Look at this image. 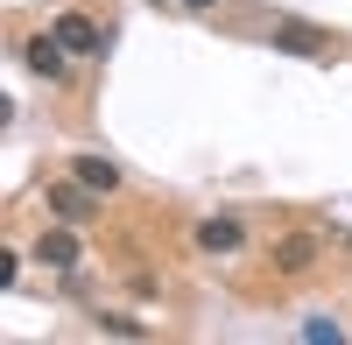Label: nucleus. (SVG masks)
<instances>
[{
    "mask_svg": "<svg viewBox=\"0 0 352 345\" xmlns=\"http://www.w3.org/2000/svg\"><path fill=\"white\" fill-rule=\"evenodd\" d=\"M99 205L106 197L85 183V177H64V183H50V212L64 219V225H85V219H99Z\"/></svg>",
    "mask_w": 352,
    "mask_h": 345,
    "instance_id": "1",
    "label": "nucleus"
},
{
    "mask_svg": "<svg viewBox=\"0 0 352 345\" xmlns=\"http://www.w3.org/2000/svg\"><path fill=\"white\" fill-rule=\"evenodd\" d=\"M50 36L64 43L71 56H99V49H106V28H99L92 14H78V8H71V14H56V21H50Z\"/></svg>",
    "mask_w": 352,
    "mask_h": 345,
    "instance_id": "2",
    "label": "nucleus"
},
{
    "mask_svg": "<svg viewBox=\"0 0 352 345\" xmlns=\"http://www.w3.org/2000/svg\"><path fill=\"white\" fill-rule=\"evenodd\" d=\"M36 261H43V268H78V261H85V247H78V233H71L64 219H56V225H43V240H36Z\"/></svg>",
    "mask_w": 352,
    "mask_h": 345,
    "instance_id": "3",
    "label": "nucleus"
},
{
    "mask_svg": "<svg viewBox=\"0 0 352 345\" xmlns=\"http://www.w3.org/2000/svg\"><path fill=\"white\" fill-rule=\"evenodd\" d=\"M268 43L289 49V56H324V28H310V21H289V14H282V21L268 28Z\"/></svg>",
    "mask_w": 352,
    "mask_h": 345,
    "instance_id": "4",
    "label": "nucleus"
},
{
    "mask_svg": "<svg viewBox=\"0 0 352 345\" xmlns=\"http://www.w3.org/2000/svg\"><path fill=\"white\" fill-rule=\"evenodd\" d=\"M21 64L36 71V78H50V85H56V78H64V64H71V49L56 43V36H36V43L21 49Z\"/></svg>",
    "mask_w": 352,
    "mask_h": 345,
    "instance_id": "5",
    "label": "nucleus"
},
{
    "mask_svg": "<svg viewBox=\"0 0 352 345\" xmlns=\"http://www.w3.org/2000/svg\"><path fill=\"white\" fill-rule=\"evenodd\" d=\"M275 268H282V275H310V268H317V233H289V240L275 247Z\"/></svg>",
    "mask_w": 352,
    "mask_h": 345,
    "instance_id": "6",
    "label": "nucleus"
},
{
    "mask_svg": "<svg viewBox=\"0 0 352 345\" xmlns=\"http://www.w3.org/2000/svg\"><path fill=\"white\" fill-rule=\"evenodd\" d=\"M71 177H85L99 197H113V190H120V169H113L106 155H71Z\"/></svg>",
    "mask_w": 352,
    "mask_h": 345,
    "instance_id": "7",
    "label": "nucleus"
},
{
    "mask_svg": "<svg viewBox=\"0 0 352 345\" xmlns=\"http://www.w3.org/2000/svg\"><path fill=\"white\" fill-rule=\"evenodd\" d=\"M197 247L204 254H240V225H232V219H204L197 225Z\"/></svg>",
    "mask_w": 352,
    "mask_h": 345,
    "instance_id": "8",
    "label": "nucleus"
},
{
    "mask_svg": "<svg viewBox=\"0 0 352 345\" xmlns=\"http://www.w3.org/2000/svg\"><path fill=\"white\" fill-rule=\"evenodd\" d=\"M99 331H120V338H148V324H134V318H99Z\"/></svg>",
    "mask_w": 352,
    "mask_h": 345,
    "instance_id": "9",
    "label": "nucleus"
},
{
    "mask_svg": "<svg viewBox=\"0 0 352 345\" xmlns=\"http://www.w3.org/2000/svg\"><path fill=\"white\" fill-rule=\"evenodd\" d=\"M184 8H197V14H204V8H219V0H184Z\"/></svg>",
    "mask_w": 352,
    "mask_h": 345,
    "instance_id": "10",
    "label": "nucleus"
}]
</instances>
